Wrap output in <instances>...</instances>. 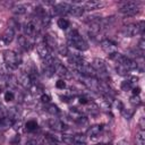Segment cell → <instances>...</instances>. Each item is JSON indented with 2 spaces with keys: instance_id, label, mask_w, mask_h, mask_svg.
I'll list each match as a JSON object with an SVG mask.
<instances>
[{
  "instance_id": "1",
  "label": "cell",
  "mask_w": 145,
  "mask_h": 145,
  "mask_svg": "<svg viewBox=\"0 0 145 145\" xmlns=\"http://www.w3.org/2000/svg\"><path fill=\"white\" fill-rule=\"evenodd\" d=\"M67 39H68V43H69L70 45H72L74 48H76L77 50H79V51H85V50L88 49L87 42L80 36V34H79L76 29H72V31L68 34Z\"/></svg>"
},
{
  "instance_id": "2",
  "label": "cell",
  "mask_w": 145,
  "mask_h": 145,
  "mask_svg": "<svg viewBox=\"0 0 145 145\" xmlns=\"http://www.w3.org/2000/svg\"><path fill=\"white\" fill-rule=\"evenodd\" d=\"M143 32H144V22L143 20H140L136 24L126 25V26H123V28L121 31V33L127 37H131L137 34H142Z\"/></svg>"
},
{
  "instance_id": "3",
  "label": "cell",
  "mask_w": 145,
  "mask_h": 145,
  "mask_svg": "<svg viewBox=\"0 0 145 145\" xmlns=\"http://www.w3.org/2000/svg\"><path fill=\"white\" fill-rule=\"evenodd\" d=\"M3 60L9 69H16L20 63V57L12 50H6L3 52Z\"/></svg>"
},
{
  "instance_id": "4",
  "label": "cell",
  "mask_w": 145,
  "mask_h": 145,
  "mask_svg": "<svg viewBox=\"0 0 145 145\" xmlns=\"http://www.w3.org/2000/svg\"><path fill=\"white\" fill-rule=\"evenodd\" d=\"M120 11L127 16H134L139 11V7L135 1H126L120 6Z\"/></svg>"
},
{
  "instance_id": "5",
  "label": "cell",
  "mask_w": 145,
  "mask_h": 145,
  "mask_svg": "<svg viewBox=\"0 0 145 145\" xmlns=\"http://www.w3.org/2000/svg\"><path fill=\"white\" fill-rule=\"evenodd\" d=\"M101 48L102 50L111 58L112 56H114L116 53H118V49L116 43H113L111 40H103L101 41Z\"/></svg>"
},
{
  "instance_id": "6",
  "label": "cell",
  "mask_w": 145,
  "mask_h": 145,
  "mask_svg": "<svg viewBox=\"0 0 145 145\" xmlns=\"http://www.w3.org/2000/svg\"><path fill=\"white\" fill-rule=\"evenodd\" d=\"M16 80H17V83H18L19 85H22L24 88L31 89V87H32V85H33V82H32V79H31V77H29V75H28L27 72H19V74L17 75V77H16Z\"/></svg>"
},
{
  "instance_id": "7",
  "label": "cell",
  "mask_w": 145,
  "mask_h": 145,
  "mask_svg": "<svg viewBox=\"0 0 145 145\" xmlns=\"http://www.w3.org/2000/svg\"><path fill=\"white\" fill-rule=\"evenodd\" d=\"M70 7L71 6L69 3H67V2H60V3H57V5L53 6L52 11H53L54 15H61V16H63V15H66V14L69 12Z\"/></svg>"
},
{
  "instance_id": "8",
  "label": "cell",
  "mask_w": 145,
  "mask_h": 145,
  "mask_svg": "<svg viewBox=\"0 0 145 145\" xmlns=\"http://www.w3.org/2000/svg\"><path fill=\"white\" fill-rule=\"evenodd\" d=\"M24 33L27 36L35 37L39 34V26L34 22H28V23H26L24 25Z\"/></svg>"
},
{
  "instance_id": "9",
  "label": "cell",
  "mask_w": 145,
  "mask_h": 145,
  "mask_svg": "<svg viewBox=\"0 0 145 145\" xmlns=\"http://www.w3.org/2000/svg\"><path fill=\"white\" fill-rule=\"evenodd\" d=\"M36 50H37V53H39V56H40V58H41L42 60H44V59H46V58H49V57L52 56V54H51V50H50L44 43L37 44V45H36Z\"/></svg>"
},
{
  "instance_id": "10",
  "label": "cell",
  "mask_w": 145,
  "mask_h": 145,
  "mask_svg": "<svg viewBox=\"0 0 145 145\" xmlns=\"http://www.w3.org/2000/svg\"><path fill=\"white\" fill-rule=\"evenodd\" d=\"M14 123H15V119H12L10 117H2V118H0V130L6 131L10 127H12Z\"/></svg>"
},
{
  "instance_id": "11",
  "label": "cell",
  "mask_w": 145,
  "mask_h": 145,
  "mask_svg": "<svg viewBox=\"0 0 145 145\" xmlns=\"http://www.w3.org/2000/svg\"><path fill=\"white\" fill-rule=\"evenodd\" d=\"M14 36H15V31H14V28H12L11 26H9V27H7V28L5 29V32L2 33L1 39H2V41H3L6 44H9V43L14 40Z\"/></svg>"
},
{
  "instance_id": "12",
  "label": "cell",
  "mask_w": 145,
  "mask_h": 145,
  "mask_svg": "<svg viewBox=\"0 0 145 145\" xmlns=\"http://www.w3.org/2000/svg\"><path fill=\"white\" fill-rule=\"evenodd\" d=\"M91 67H92L95 71H97V72H104L105 69H106L105 62H104L102 59H100V58H95V59L93 60Z\"/></svg>"
},
{
  "instance_id": "13",
  "label": "cell",
  "mask_w": 145,
  "mask_h": 145,
  "mask_svg": "<svg viewBox=\"0 0 145 145\" xmlns=\"http://www.w3.org/2000/svg\"><path fill=\"white\" fill-rule=\"evenodd\" d=\"M54 72L60 77H68V69L59 61H54Z\"/></svg>"
},
{
  "instance_id": "14",
  "label": "cell",
  "mask_w": 145,
  "mask_h": 145,
  "mask_svg": "<svg viewBox=\"0 0 145 145\" xmlns=\"http://www.w3.org/2000/svg\"><path fill=\"white\" fill-rule=\"evenodd\" d=\"M104 3L101 2V1H97V0H89V1H86L85 5H84V8L87 9V10H94V9H99L101 7H103Z\"/></svg>"
},
{
  "instance_id": "15",
  "label": "cell",
  "mask_w": 145,
  "mask_h": 145,
  "mask_svg": "<svg viewBox=\"0 0 145 145\" xmlns=\"http://www.w3.org/2000/svg\"><path fill=\"white\" fill-rule=\"evenodd\" d=\"M49 125H50V127H51L52 129L58 130V131L63 130L65 127H66V126L62 123V121H60V120L57 119V118H52V119H50V120H49Z\"/></svg>"
},
{
  "instance_id": "16",
  "label": "cell",
  "mask_w": 145,
  "mask_h": 145,
  "mask_svg": "<svg viewBox=\"0 0 145 145\" xmlns=\"http://www.w3.org/2000/svg\"><path fill=\"white\" fill-rule=\"evenodd\" d=\"M50 50L51 49H54V48H57L58 45H57V41H56V39H54V36H52L51 34H46L45 36H44V42H43Z\"/></svg>"
},
{
  "instance_id": "17",
  "label": "cell",
  "mask_w": 145,
  "mask_h": 145,
  "mask_svg": "<svg viewBox=\"0 0 145 145\" xmlns=\"http://www.w3.org/2000/svg\"><path fill=\"white\" fill-rule=\"evenodd\" d=\"M101 130H102V127H101V126L94 125V126H91V127L87 129V135H88L89 137H96V136L100 135Z\"/></svg>"
},
{
  "instance_id": "18",
  "label": "cell",
  "mask_w": 145,
  "mask_h": 145,
  "mask_svg": "<svg viewBox=\"0 0 145 145\" xmlns=\"http://www.w3.org/2000/svg\"><path fill=\"white\" fill-rule=\"evenodd\" d=\"M84 12V8L80 7V6H71L70 7V10H69V15L74 16V17H80Z\"/></svg>"
},
{
  "instance_id": "19",
  "label": "cell",
  "mask_w": 145,
  "mask_h": 145,
  "mask_svg": "<svg viewBox=\"0 0 145 145\" xmlns=\"http://www.w3.org/2000/svg\"><path fill=\"white\" fill-rule=\"evenodd\" d=\"M136 144L137 145H145V131L139 130L136 135Z\"/></svg>"
},
{
  "instance_id": "20",
  "label": "cell",
  "mask_w": 145,
  "mask_h": 145,
  "mask_svg": "<svg viewBox=\"0 0 145 145\" xmlns=\"http://www.w3.org/2000/svg\"><path fill=\"white\" fill-rule=\"evenodd\" d=\"M25 128L27 131H34L37 129V122L35 120H29L25 123Z\"/></svg>"
},
{
  "instance_id": "21",
  "label": "cell",
  "mask_w": 145,
  "mask_h": 145,
  "mask_svg": "<svg viewBox=\"0 0 145 145\" xmlns=\"http://www.w3.org/2000/svg\"><path fill=\"white\" fill-rule=\"evenodd\" d=\"M12 11L16 15H23L26 12V6L25 5H17V6L12 7Z\"/></svg>"
},
{
  "instance_id": "22",
  "label": "cell",
  "mask_w": 145,
  "mask_h": 145,
  "mask_svg": "<svg viewBox=\"0 0 145 145\" xmlns=\"http://www.w3.org/2000/svg\"><path fill=\"white\" fill-rule=\"evenodd\" d=\"M58 27L61 29H67L69 27V20L66 18H59L58 19Z\"/></svg>"
},
{
  "instance_id": "23",
  "label": "cell",
  "mask_w": 145,
  "mask_h": 145,
  "mask_svg": "<svg viewBox=\"0 0 145 145\" xmlns=\"http://www.w3.org/2000/svg\"><path fill=\"white\" fill-rule=\"evenodd\" d=\"M134 87V82H131V80H125V82H122V84H121V88L123 89V91H129V89H131Z\"/></svg>"
},
{
  "instance_id": "24",
  "label": "cell",
  "mask_w": 145,
  "mask_h": 145,
  "mask_svg": "<svg viewBox=\"0 0 145 145\" xmlns=\"http://www.w3.org/2000/svg\"><path fill=\"white\" fill-rule=\"evenodd\" d=\"M45 109H46V111H48L49 113H51V114H53V116L59 113V109H58V106L54 105V104H49Z\"/></svg>"
},
{
  "instance_id": "25",
  "label": "cell",
  "mask_w": 145,
  "mask_h": 145,
  "mask_svg": "<svg viewBox=\"0 0 145 145\" xmlns=\"http://www.w3.org/2000/svg\"><path fill=\"white\" fill-rule=\"evenodd\" d=\"M44 67V74L48 77H51L52 75H54V66H43Z\"/></svg>"
},
{
  "instance_id": "26",
  "label": "cell",
  "mask_w": 145,
  "mask_h": 145,
  "mask_svg": "<svg viewBox=\"0 0 145 145\" xmlns=\"http://www.w3.org/2000/svg\"><path fill=\"white\" fill-rule=\"evenodd\" d=\"M18 44L24 49H28V42H27V39L25 36H19L18 37Z\"/></svg>"
},
{
  "instance_id": "27",
  "label": "cell",
  "mask_w": 145,
  "mask_h": 145,
  "mask_svg": "<svg viewBox=\"0 0 145 145\" xmlns=\"http://www.w3.org/2000/svg\"><path fill=\"white\" fill-rule=\"evenodd\" d=\"M62 140H63L66 144L72 145V143H74V136H71V135H63V136H62Z\"/></svg>"
},
{
  "instance_id": "28",
  "label": "cell",
  "mask_w": 145,
  "mask_h": 145,
  "mask_svg": "<svg viewBox=\"0 0 145 145\" xmlns=\"http://www.w3.org/2000/svg\"><path fill=\"white\" fill-rule=\"evenodd\" d=\"M14 97H15V95H14V93H12V92H10V91H7V92L5 93V100H6L7 102H10V101H12V100H14Z\"/></svg>"
},
{
  "instance_id": "29",
  "label": "cell",
  "mask_w": 145,
  "mask_h": 145,
  "mask_svg": "<svg viewBox=\"0 0 145 145\" xmlns=\"http://www.w3.org/2000/svg\"><path fill=\"white\" fill-rule=\"evenodd\" d=\"M76 122L79 126H85V125H87V119L85 117H79V118L76 119Z\"/></svg>"
},
{
  "instance_id": "30",
  "label": "cell",
  "mask_w": 145,
  "mask_h": 145,
  "mask_svg": "<svg viewBox=\"0 0 145 145\" xmlns=\"http://www.w3.org/2000/svg\"><path fill=\"white\" fill-rule=\"evenodd\" d=\"M130 102H131L133 104H136V105H138V104L140 103V99H139V95H133V96L130 97Z\"/></svg>"
},
{
  "instance_id": "31",
  "label": "cell",
  "mask_w": 145,
  "mask_h": 145,
  "mask_svg": "<svg viewBox=\"0 0 145 145\" xmlns=\"http://www.w3.org/2000/svg\"><path fill=\"white\" fill-rule=\"evenodd\" d=\"M56 86H57V88L63 89V88L66 87V83H65V80H62V79H59V80H57V83H56Z\"/></svg>"
},
{
  "instance_id": "32",
  "label": "cell",
  "mask_w": 145,
  "mask_h": 145,
  "mask_svg": "<svg viewBox=\"0 0 145 145\" xmlns=\"http://www.w3.org/2000/svg\"><path fill=\"white\" fill-rule=\"evenodd\" d=\"M74 142H86L84 135H75L74 136Z\"/></svg>"
},
{
  "instance_id": "33",
  "label": "cell",
  "mask_w": 145,
  "mask_h": 145,
  "mask_svg": "<svg viewBox=\"0 0 145 145\" xmlns=\"http://www.w3.org/2000/svg\"><path fill=\"white\" fill-rule=\"evenodd\" d=\"M58 49H59V52H60L61 56H68V49H67V46H59Z\"/></svg>"
},
{
  "instance_id": "34",
  "label": "cell",
  "mask_w": 145,
  "mask_h": 145,
  "mask_svg": "<svg viewBox=\"0 0 145 145\" xmlns=\"http://www.w3.org/2000/svg\"><path fill=\"white\" fill-rule=\"evenodd\" d=\"M138 48L140 49V51H142V52L145 50V40H144V37H142V39L139 40V43H138Z\"/></svg>"
},
{
  "instance_id": "35",
  "label": "cell",
  "mask_w": 145,
  "mask_h": 145,
  "mask_svg": "<svg viewBox=\"0 0 145 145\" xmlns=\"http://www.w3.org/2000/svg\"><path fill=\"white\" fill-rule=\"evenodd\" d=\"M41 101H42L43 103H49V102H50V96L46 95V94H43V95L41 96Z\"/></svg>"
},
{
  "instance_id": "36",
  "label": "cell",
  "mask_w": 145,
  "mask_h": 145,
  "mask_svg": "<svg viewBox=\"0 0 145 145\" xmlns=\"http://www.w3.org/2000/svg\"><path fill=\"white\" fill-rule=\"evenodd\" d=\"M79 103H80V104H87V103H88L87 97H85V96H80V97H79Z\"/></svg>"
},
{
  "instance_id": "37",
  "label": "cell",
  "mask_w": 145,
  "mask_h": 145,
  "mask_svg": "<svg viewBox=\"0 0 145 145\" xmlns=\"http://www.w3.org/2000/svg\"><path fill=\"white\" fill-rule=\"evenodd\" d=\"M131 89H133V94L134 95H139V93H140V88L139 87H133Z\"/></svg>"
},
{
  "instance_id": "38",
  "label": "cell",
  "mask_w": 145,
  "mask_h": 145,
  "mask_svg": "<svg viewBox=\"0 0 145 145\" xmlns=\"http://www.w3.org/2000/svg\"><path fill=\"white\" fill-rule=\"evenodd\" d=\"M5 112H6V110H5V108L0 104V118H2V117H5Z\"/></svg>"
},
{
  "instance_id": "39",
  "label": "cell",
  "mask_w": 145,
  "mask_h": 145,
  "mask_svg": "<svg viewBox=\"0 0 145 145\" xmlns=\"http://www.w3.org/2000/svg\"><path fill=\"white\" fill-rule=\"evenodd\" d=\"M139 126H140V130H144V118H140L139 120Z\"/></svg>"
},
{
  "instance_id": "40",
  "label": "cell",
  "mask_w": 145,
  "mask_h": 145,
  "mask_svg": "<svg viewBox=\"0 0 145 145\" xmlns=\"http://www.w3.org/2000/svg\"><path fill=\"white\" fill-rule=\"evenodd\" d=\"M117 145H128V143H127L125 139H121V140H119V142L117 143Z\"/></svg>"
},
{
  "instance_id": "41",
  "label": "cell",
  "mask_w": 145,
  "mask_h": 145,
  "mask_svg": "<svg viewBox=\"0 0 145 145\" xmlns=\"http://www.w3.org/2000/svg\"><path fill=\"white\" fill-rule=\"evenodd\" d=\"M72 145H86V142H74Z\"/></svg>"
},
{
  "instance_id": "42",
  "label": "cell",
  "mask_w": 145,
  "mask_h": 145,
  "mask_svg": "<svg viewBox=\"0 0 145 145\" xmlns=\"http://www.w3.org/2000/svg\"><path fill=\"white\" fill-rule=\"evenodd\" d=\"M26 145H39L35 140H28L27 143H26Z\"/></svg>"
},
{
  "instance_id": "43",
  "label": "cell",
  "mask_w": 145,
  "mask_h": 145,
  "mask_svg": "<svg viewBox=\"0 0 145 145\" xmlns=\"http://www.w3.org/2000/svg\"><path fill=\"white\" fill-rule=\"evenodd\" d=\"M0 92H1V87H0Z\"/></svg>"
}]
</instances>
